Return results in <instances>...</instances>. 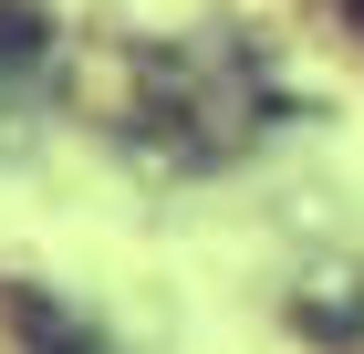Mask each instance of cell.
I'll return each instance as SVG.
<instances>
[{
  "instance_id": "1",
  "label": "cell",
  "mask_w": 364,
  "mask_h": 354,
  "mask_svg": "<svg viewBox=\"0 0 364 354\" xmlns=\"http://www.w3.org/2000/svg\"><path fill=\"white\" fill-rule=\"evenodd\" d=\"M281 125V83L240 31H177L125 53V105L114 136L156 167H229Z\"/></svg>"
},
{
  "instance_id": "2",
  "label": "cell",
  "mask_w": 364,
  "mask_h": 354,
  "mask_svg": "<svg viewBox=\"0 0 364 354\" xmlns=\"http://www.w3.org/2000/svg\"><path fill=\"white\" fill-rule=\"evenodd\" d=\"M42 83H53V11L0 0V157L42 125Z\"/></svg>"
},
{
  "instance_id": "3",
  "label": "cell",
  "mask_w": 364,
  "mask_h": 354,
  "mask_svg": "<svg viewBox=\"0 0 364 354\" xmlns=\"http://www.w3.org/2000/svg\"><path fill=\"white\" fill-rule=\"evenodd\" d=\"M21 354H114V333L94 323V313H73V302H53V292H21Z\"/></svg>"
},
{
  "instance_id": "4",
  "label": "cell",
  "mask_w": 364,
  "mask_h": 354,
  "mask_svg": "<svg viewBox=\"0 0 364 354\" xmlns=\"http://www.w3.org/2000/svg\"><path fill=\"white\" fill-rule=\"evenodd\" d=\"M343 11H354V21H364V0H343Z\"/></svg>"
}]
</instances>
